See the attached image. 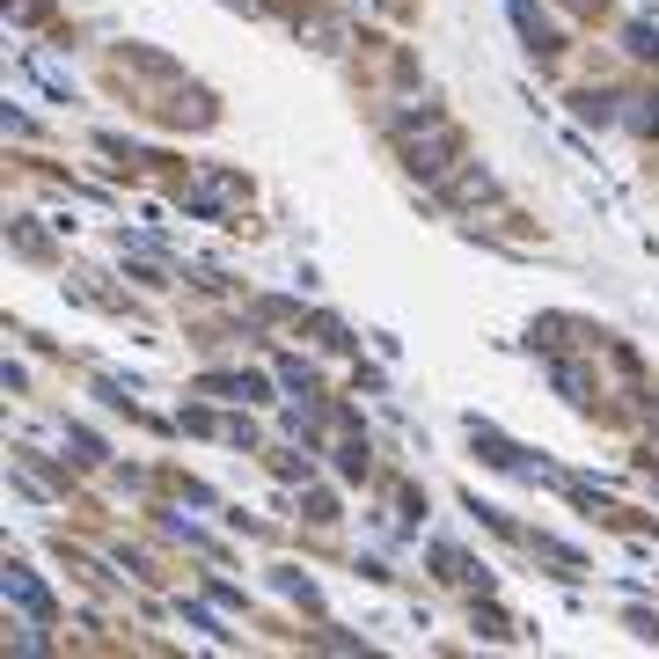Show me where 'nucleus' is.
Listing matches in <instances>:
<instances>
[{
	"label": "nucleus",
	"mask_w": 659,
	"mask_h": 659,
	"mask_svg": "<svg viewBox=\"0 0 659 659\" xmlns=\"http://www.w3.org/2000/svg\"><path fill=\"white\" fill-rule=\"evenodd\" d=\"M8 601H15V609H30V615H51V601H45V586L30 579V572H8Z\"/></svg>",
	"instance_id": "obj_1"
},
{
	"label": "nucleus",
	"mask_w": 659,
	"mask_h": 659,
	"mask_svg": "<svg viewBox=\"0 0 659 659\" xmlns=\"http://www.w3.org/2000/svg\"><path fill=\"white\" fill-rule=\"evenodd\" d=\"M227 198H235V184H227V176H205V184L191 191V205H198V213H220Z\"/></svg>",
	"instance_id": "obj_2"
}]
</instances>
